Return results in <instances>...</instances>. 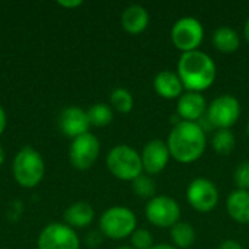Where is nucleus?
I'll return each instance as SVG.
<instances>
[{"label":"nucleus","instance_id":"f3484780","mask_svg":"<svg viewBox=\"0 0 249 249\" xmlns=\"http://www.w3.org/2000/svg\"><path fill=\"white\" fill-rule=\"evenodd\" d=\"M226 210L232 220L239 225H249V191L235 190L226 200Z\"/></svg>","mask_w":249,"mask_h":249},{"label":"nucleus","instance_id":"7ed1b4c3","mask_svg":"<svg viewBox=\"0 0 249 249\" xmlns=\"http://www.w3.org/2000/svg\"><path fill=\"white\" fill-rule=\"evenodd\" d=\"M107 166L109 172L121 181H134L143 174L140 153L127 144L115 146L107 156Z\"/></svg>","mask_w":249,"mask_h":249},{"label":"nucleus","instance_id":"6ab92c4d","mask_svg":"<svg viewBox=\"0 0 249 249\" xmlns=\"http://www.w3.org/2000/svg\"><path fill=\"white\" fill-rule=\"evenodd\" d=\"M93 217V209L88 203H74L64 213V220L67 226L73 228H86L92 223Z\"/></svg>","mask_w":249,"mask_h":249},{"label":"nucleus","instance_id":"ddd939ff","mask_svg":"<svg viewBox=\"0 0 249 249\" xmlns=\"http://www.w3.org/2000/svg\"><path fill=\"white\" fill-rule=\"evenodd\" d=\"M207 112V102L200 92H184L177 102V115L181 121L198 123Z\"/></svg>","mask_w":249,"mask_h":249},{"label":"nucleus","instance_id":"c756f323","mask_svg":"<svg viewBox=\"0 0 249 249\" xmlns=\"http://www.w3.org/2000/svg\"><path fill=\"white\" fill-rule=\"evenodd\" d=\"M244 36H245L247 42H248V44H249V18H248V19H247L245 25H244Z\"/></svg>","mask_w":249,"mask_h":249},{"label":"nucleus","instance_id":"bb28decb","mask_svg":"<svg viewBox=\"0 0 249 249\" xmlns=\"http://www.w3.org/2000/svg\"><path fill=\"white\" fill-rule=\"evenodd\" d=\"M219 249H244V247L235 239H226L219 245Z\"/></svg>","mask_w":249,"mask_h":249},{"label":"nucleus","instance_id":"9b49d317","mask_svg":"<svg viewBox=\"0 0 249 249\" xmlns=\"http://www.w3.org/2000/svg\"><path fill=\"white\" fill-rule=\"evenodd\" d=\"M80 242L76 232L61 223L48 225L39 235L38 249H79Z\"/></svg>","mask_w":249,"mask_h":249},{"label":"nucleus","instance_id":"0eeeda50","mask_svg":"<svg viewBox=\"0 0 249 249\" xmlns=\"http://www.w3.org/2000/svg\"><path fill=\"white\" fill-rule=\"evenodd\" d=\"M241 117V104L236 96L225 93L214 98L207 107V121L217 130H231Z\"/></svg>","mask_w":249,"mask_h":249},{"label":"nucleus","instance_id":"9d476101","mask_svg":"<svg viewBox=\"0 0 249 249\" xmlns=\"http://www.w3.org/2000/svg\"><path fill=\"white\" fill-rule=\"evenodd\" d=\"M99 149L101 144L95 134L86 133L83 136L76 137L69 150V158L71 165L80 171L89 169L96 162L99 156Z\"/></svg>","mask_w":249,"mask_h":249},{"label":"nucleus","instance_id":"5701e85b","mask_svg":"<svg viewBox=\"0 0 249 249\" xmlns=\"http://www.w3.org/2000/svg\"><path fill=\"white\" fill-rule=\"evenodd\" d=\"M109 102H111V107L115 111L121 112V114H128L133 109V107H134L133 95L125 88H117V89H114L112 93H111Z\"/></svg>","mask_w":249,"mask_h":249},{"label":"nucleus","instance_id":"b1692460","mask_svg":"<svg viewBox=\"0 0 249 249\" xmlns=\"http://www.w3.org/2000/svg\"><path fill=\"white\" fill-rule=\"evenodd\" d=\"M133 191L142 197V198H153L156 196V182L152 179L150 175H144L142 174L140 177H137L133 182Z\"/></svg>","mask_w":249,"mask_h":249},{"label":"nucleus","instance_id":"f8f14e48","mask_svg":"<svg viewBox=\"0 0 249 249\" xmlns=\"http://www.w3.org/2000/svg\"><path fill=\"white\" fill-rule=\"evenodd\" d=\"M140 156H142L143 172H146V175L160 174L168 166L171 159L168 144L160 139H153L149 143H146Z\"/></svg>","mask_w":249,"mask_h":249},{"label":"nucleus","instance_id":"72a5a7b5","mask_svg":"<svg viewBox=\"0 0 249 249\" xmlns=\"http://www.w3.org/2000/svg\"><path fill=\"white\" fill-rule=\"evenodd\" d=\"M247 131H248V136H249V120H248V125H247Z\"/></svg>","mask_w":249,"mask_h":249},{"label":"nucleus","instance_id":"2eb2a0df","mask_svg":"<svg viewBox=\"0 0 249 249\" xmlns=\"http://www.w3.org/2000/svg\"><path fill=\"white\" fill-rule=\"evenodd\" d=\"M153 89L163 99H178L184 93V86L179 76L171 70H162L155 76Z\"/></svg>","mask_w":249,"mask_h":249},{"label":"nucleus","instance_id":"7c9ffc66","mask_svg":"<svg viewBox=\"0 0 249 249\" xmlns=\"http://www.w3.org/2000/svg\"><path fill=\"white\" fill-rule=\"evenodd\" d=\"M150 249H177L174 245H168V244H158V245H155L153 248Z\"/></svg>","mask_w":249,"mask_h":249},{"label":"nucleus","instance_id":"393cba45","mask_svg":"<svg viewBox=\"0 0 249 249\" xmlns=\"http://www.w3.org/2000/svg\"><path fill=\"white\" fill-rule=\"evenodd\" d=\"M130 241L134 249H150L155 247L153 236L147 229H136L130 236Z\"/></svg>","mask_w":249,"mask_h":249},{"label":"nucleus","instance_id":"412c9836","mask_svg":"<svg viewBox=\"0 0 249 249\" xmlns=\"http://www.w3.org/2000/svg\"><path fill=\"white\" fill-rule=\"evenodd\" d=\"M235 146L236 139L231 130H217L212 137V147L217 155H231Z\"/></svg>","mask_w":249,"mask_h":249},{"label":"nucleus","instance_id":"423d86ee","mask_svg":"<svg viewBox=\"0 0 249 249\" xmlns=\"http://www.w3.org/2000/svg\"><path fill=\"white\" fill-rule=\"evenodd\" d=\"M204 39L203 23L193 16L178 19L171 29V41L174 47L184 53L197 51Z\"/></svg>","mask_w":249,"mask_h":249},{"label":"nucleus","instance_id":"2f4dec72","mask_svg":"<svg viewBox=\"0 0 249 249\" xmlns=\"http://www.w3.org/2000/svg\"><path fill=\"white\" fill-rule=\"evenodd\" d=\"M4 162V152H3V149H1V146H0V165Z\"/></svg>","mask_w":249,"mask_h":249},{"label":"nucleus","instance_id":"c85d7f7f","mask_svg":"<svg viewBox=\"0 0 249 249\" xmlns=\"http://www.w3.org/2000/svg\"><path fill=\"white\" fill-rule=\"evenodd\" d=\"M4 127H6V114H4L3 108L0 107V134L3 133Z\"/></svg>","mask_w":249,"mask_h":249},{"label":"nucleus","instance_id":"dca6fc26","mask_svg":"<svg viewBox=\"0 0 249 249\" xmlns=\"http://www.w3.org/2000/svg\"><path fill=\"white\" fill-rule=\"evenodd\" d=\"M150 22V16L146 7L140 4H131L124 9L121 15V25L125 32L131 35L142 34Z\"/></svg>","mask_w":249,"mask_h":249},{"label":"nucleus","instance_id":"4be33fe9","mask_svg":"<svg viewBox=\"0 0 249 249\" xmlns=\"http://www.w3.org/2000/svg\"><path fill=\"white\" fill-rule=\"evenodd\" d=\"M86 112H88L90 125H95V127H105L114 118L112 108L107 104H95Z\"/></svg>","mask_w":249,"mask_h":249},{"label":"nucleus","instance_id":"aec40b11","mask_svg":"<svg viewBox=\"0 0 249 249\" xmlns=\"http://www.w3.org/2000/svg\"><path fill=\"white\" fill-rule=\"evenodd\" d=\"M196 229L187 222H178L171 228V239L177 249L191 248L196 242Z\"/></svg>","mask_w":249,"mask_h":249},{"label":"nucleus","instance_id":"20e7f679","mask_svg":"<svg viewBox=\"0 0 249 249\" xmlns=\"http://www.w3.org/2000/svg\"><path fill=\"white\" fill-rule=\"evenodd\" d=\"M101 232L111 239H124L137 229L136 214L123 206H115L104 212L99 220Z\"/></svg>","mask_w":249,"mask_h":249},{"label":"nucleus","instance_id":"473e14b6","mask_svg":"<svg viewBox=\"0 0 249 249\" xmlns=\"http://www.w3.org/2000/svg\"><path fill=\"white\" fill-rule=\"evenodd\" d=\"M117 249H134L133 247H120V248H117Z\"/></svg>","mask_w":249,"mask_h":249},{"label":"nucleus","instance_id":"a878e982","mask_svg":"<svg viewBox=\"0 0 249 249\" xmlns=\"http://www.w3.org/2000/svg\"><path fill=\"white\" fill-rule=\"evenodd\" d=\"M233 182L236 190H247L249 191V160L241 162L233 172Z\"/></svg>","mask_w":249,"mask_h":249},{"label":"nucleus","instance_id":"f257e3e1","mask_svg":"<svg viewBox=\"0 0 249 249\" xmlns=\"http://www.w3.org/2000/svg\"><path fill=\"white\" fill-rule=\"evenodd\" d=\"M166 144L171 158L177 162L193 163L204 155L207 136L198 123L179 121L171 130Z\"/></svg>","mask_w":249,"mask_h":249},{"label":"nucleus","instance_id":"a211bd4d","mask_svg":"<svg viewBox=\"0 0 249 249\" xmlns=\"http://www.w3.org/2000/svg\"><path fill=\"white\" fill-rule=\"evenodd\" d=\"M212 42H213V45H214V48L217 51L225 53V54H231V53H235L239 48L241 38H239V34L233 28L220 26L213 32Z\"/></svg>","mask_w":249,"mask_h":249},{"label":"nucleus","instance_id":"6e6552de","mask_svg":"<svg viewBox=\"0 0 249 249\" xmlns=\"http://www.w3.org/2000/svg\"><path fill=\"white\" fill-rule=\"evenodd\" d=\"M146 217L156 228H172L181 219V207L169 196H155L146 204Z\"/></svg>","mask_w":249,"mask_h":249},{"label":"nucleus","instance_id":"4468645a","mask_svg":"<svg viewBox=\"0 0 249 249\" xmlns=\"http://www.w3.org/2000/svg\"><path fill=\"white\" fill-rule=\"evenodd\" d=\"M58 125L67 137L76 139L79 136L89 133L90 123H89L86 111H83L77 107H69V108L63 109V112L60 114Z\"/></svg>","mask_w":249,"mask_h":249},{"label":"nucleus","instance_id":"f03ea898","mask_svg":"<svg viewBox=\"0 0 249 249\" xmlns=\"http://www.w3.org/2000/svg\"><path fill=\"white\" fill-rule=\"evenodd\" d=\"M177 74L179 76L182 86L190 92L207 90L216 80V64L213 58L204 51L184 53L177 64Z\"/></svg>","mask_w":249,"mask_h":249},{"label":"nucleus","instance_id":"cd10ccee","mask_svg":"<svg viewBox=\"0 0 249 249\" xmlns=\"http://www.w3.org/2000/svg\"><path fill=\"white\" fill-rule=\"evenodd\" d=\"M58 4L63 6V7H77V6L82 4V1L80 0H76V1H58Z\"/></svg>","mask_w":249,"mask_h":249},{"label":"nucleus","instance_id":"1a4fd4ad","mask_svg":"<svg viewBox=\"0 0 249 249\" xmlns=\"http://www.w3.org/2000/svg\"><path fill=\"white\" fill-rule=\"evenodd\" d=\"M219 190L216 184L207 178H196L188 184L187 201L198 213H210L219 203Z\"/></svg>","mask_w":249,"mask_h":249},{"label":"nucleus","instance_id":"39448f33","mask_svg":"<svg viewBox=\"0 0 249 249\" xmlns=\"http://www.w3.org/2000/svg\"><path fill=\"white\" fill-rule=\"evenodd\" d=\"M13 174L16 181L25 187L32 188L44 177V160L34 147H23L13 160Z\"/></svg>","mask_w":249,"mask_h":249}]
</instances>
